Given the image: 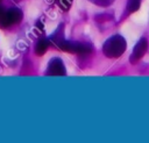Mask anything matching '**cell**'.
<instances>
[{
	"label": "cell",
	"instance_id": "obj_8",
	"mask_svg": "<svg viewBox=\"0 0 149 143\" xmlns=\"http://www.w3.org/2000/svg\"><path fill=\"white\" fill-rule=\"evenodd\" d=\"M141 0H128L127 2V10L129 13H134L140 8Z\"/></svg>",
	"mask_w": 149,
	"mask_h": 143
},
{
	"label": "cell",
	"instance_id": "obj_11",
	"mask_svg": "<svg viewBox=\"0 0 149 143\" xmlns=\"http://www.w3.org/2000/svg\"><path fill=\"white\" fill-rule=\"evenodd\" d=\"M36 26L40 28V30H43V24H41V22H37V23H36Z\"/></svg>",
	"mask_w": 149,
	"mask_h": 143
},
{
	"label": "cell",
	"instance_id": "obj_1",
	"mask_svg": "<svg viewBox=\"0 0 149 143\" xmlns=\"http://www.w3.org/2000/svg\"><path fill=\"white\" fill-rule=\"evenodd\" d=\"M126 48H127V43L125 38L121 35H114L111 36L104 43L102 51L109 58H118L126 51Z\"/></svg>",
	"mask_w": 149,
	"mask_h": 143
},
{
	"label": "cell",
	"instance_id": "obj_4",
	"mask_svg": "<svg viewBox=\"0 0 149 143\" xmlns=\"http://www.w3.org/2000/svg\"><path fill=\"white\" fill-rule=\"evenodd\" d=\"M47 74L48 76H58V77L65 76L66 74V70H65L63 60L61 58H58V57L52 58L48 64Z\"/></svg>",
	"mask_w": 149,
	"mask_h": 143
},
{
	"label": "cell",
	"instance_id": "obj_10",
	"mask_svg": "<svg viewBox=\"0 0 149 143\" xmlns=\"http://www.w3.org/2000/svg\"><path fill=\"white\" fill-rule=\"evenodd\" d=\"M72 3V0H59V6L63 9H68Z\"/></svg>",
	"mask_w": 149,
	"mask_h": 143
},
{
	"label": "cell",
	"instance_id": "obj_3",
	"mask_svg": "<svg viewBox=\"0 0 149 143\" xmlns=\"http://www.w3.org/2000/svg\"><path fill=\"white\" fill-rule=\"evenodd\" d=\"M21 20H22V12L19 8H10L8 10H5L2 17L0 19V26L9 27L12 24L19 23Z\"/></svg>",
	"mask_w": 149,
	"mask_h": 143
},
{
	"label": "cell",
	"instance_id": "obj_12",
	"mask_svg": "<svg viewBox=\"0 0 149 143\" xmlns=\"http://www.w3.org/2000/svg\"><path fill=\"white\" fill-rule=\"evenodd\" d=\"M0 1H1V0H0Z\"/></svg>",
	"mask_w": 149,
	"mask_h": 143
},
{
	"label": "cell",
	"instance_id": "obj_7",
	"mask_svg": "<svg viewBox=\"0 0 149 143\" xmlns=\"http://www.w3.org/2000/svg\"><path fill=\"white\" fill-rule=\"evenodd\" d=\"M50 38H51L57 45H58L63 40H65V38H64V35H63V26H62V24L58 27V29L56 30V33H55Z\"/></svg>",
	"mask_w": 149,
	"mask_h": 143
},
{
	"label": "cell",
	"instance_id": "obj_5",
	"mask_svg": "<svg viewBox=\"0 0 149 143\" xmlns=\"http://www.w3.org/2000/svg\"><path fill=\"white\" fill-rule=\"evenodd\" d=\"M147 50H148V41H147V38L143 37L134 47V50H133V55L130 57V60L133 63H135L136 60L141 59L144 56V53L147 52Z\"/></svg>",
	"mask_w": 149,
	"mask_h": 143
},
{
	"label": "cell",
	"instance_id": "obj_6",
	"mask_svg": "<svg viewBox=\"0 0 149 143\" xmlns=\"http://www.w3.org/2000/svg\"><path fill=\"white\" fill-rule=\"evenodd\" d=\"M48 47H49V41L47 38H41L35 45V53L38 56L44 55L45 51L48 50Z\"/></svg>",
	"mask_w": 149,
	"mask_h": 143
},
{
	"label": "cell",
	"instance_id": "obj_9",
	"mask_svg": "<svg viewBox=\"0 0 149 143\" xmlns=\"http://www.w3.org/2000/svg\"><path fill=\"white\" fill-rule=\"evenodd\" d=\"M91 1L94 2V3H97V5H99V6H104V7L109 6L113 2V0H91Z\"/></svg>",
	"mask_w": 149,
	"mask_h": 143
},
{
	"label": "cell",
	"instance_id": "obj_2",
	"mask_svg": "<svg viewBox=\"0 0 149 143\" xmlns=\"http://www.w3.org/2000/svg\"><path fill=\"white\" fill-rule=\"evenodd\" d=\"M59 49L63 51H68V52H72V53H90L92 51L91 45L85 44V43H78V42H70L66 40H63L59 44H58Z\"/></svg>",
	"mask_w": 149,
	"mask_h": 143
}]
</instances>
